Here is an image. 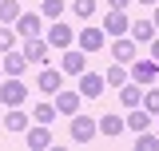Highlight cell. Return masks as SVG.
Instances as JSON below:
<instances>
[{
    "label": "cell",
    "instance_id": "obj_1",
    "mask_svg": "<svg viewBox=\"0 0 159 151\" xmlns=\"http://www.w3.org/2000/svg\"><path fill=\"white\" fill-rule=\"evenodd\" d=\"M68 135H72L76 143H92V139L99 135V127H96V119H92V115L76 112V115H72V123H68Z\"/></svg>",
    "mask_w": 159,
    "mask_h": 151
},
{
    "label": "cell",
    "instance_id": "obj_2",
    "mask_svg": "<svg viewBox=\"0 0 159 151\" xmlns=\"http://www.w3.org/2000/svg\"><path fill=\"white\" fill-rule=\"evenodd\" d=\"M0 99H4V108H20V103L28 99V88L20 84V76H8V80L0 84Z\"/></svg>",
    "mask_w": 159,
    "mask_h": 151
},
{
    "label": "cell",
    "instance_id": "obj_3",
    "mask_svg": "<svg viewBox=\"0 0 159 151\" xmlns=\"http://www.w3.org/2000/svg\"><path fill=\"white\" fill-rule=\"evenodd\" d=\"M155 76H159V64H155L151 56H143V60L135 56V60H131V72H127V80H135V84H151Z\"/></svg>",
    "mask_w": 159,
    "mask_h": 151
},
{
    "label": "cell",
    "instance_id": "obj_4",
    "mask_svg": "<svg viewBox=\"0 0 159 151\" xmlns=\"http://www.w3.org/2000/svg\"><path fill=\"white\" fill-rule=\"evenodd\" d=\"M44 40H48V48H72V40H76V32H72V24H48V32H44Z\"/></svg>",
    "mask_w": 159,
    "mask_h": 151
},
{
    "label": "cell",
    "instance_id": "obj_5",
    "mask_svg": "<svg viewBox=\"0 0 159 151\" xmlns=\"http://www.w3.org/2000/svg\"><path fill=\"white\" fill-rule=\"evenodd\" d=\"M127 28H131V20L123 16V8H107V16H103V32L116 40V36H127Z\"/></svg>",
    "mask_w": 159,
    "mask_h": 151
},
{
    "label": "cell",
    "instance_id": "obj_6",
    "mask_svg": "<svg viewBox=\"0 0 159 151\" xmlns=\"http://www.w3.org/2000/svg\"><path fill=\"white\" fill-rule=\"evenodd\" d=\"M103 88H107V84H103V76L88 72V68L80 72V95H84V99H96V95H103Z\"/></svg>",
    "mask_w": 159,
    "mask_h": 151
},
{
    "label": "cell",
    "instance_id": "obj_7",
    "mask_svg": "<svg viewBox=\"0 0 159 151\" xmlns=\"http://www.w3.org/2000/svg\"><path fill=\"white\" fill-rule=\"evenodd\" d=\"M24 139H28V147L40 151V147H52V123H28V131H24Z\"/></svg>",
    "mask_w": 159,
    "mask_h": 151
},
{
    "label": "cell",
    "instance_id": "obj_8",
    "mask_svg": "<svg viewBox=\"0 0 159 151\" xmlns=\"http://www.w3.org/2000/svg\"><path fill=\"white\" fill-rule=\"evenodd\" d=\"M16 32L24 40L40 36V32H44V16H36V12H20V16H16Z\"/></svg>",
    "mask_w": 159,
    "mask_h": 151
},
{
    "label": "cell",
    "instance_id": "obj_9",
    "mask_svg": "<svg viewBox=\"0 0 159 151\" xmlns=\"http://www.w3.org/2000/svg\"><path fill=\"white\" fill-rule=\"evenodd\" d=\"M20 52H24L28 64H44V60H48V40H44V36H32V40H24Z\"/></svg>",
    "mask_w": 159,
    "mask_h": 151
},
{
    "label": "cell",
    "instance_id": "obj_10",
    "mask_svg": "<svg viewBox=\"0 0 159 151\" xmlns=\"http://www.w3.org/2000/svg\"><path fill=\"white\" fill-rule=\"evenodd\" d=\"M111 60L116 64H131L135 60V40L131 36H116L111 40Z\"/></svg>",
    "mask_w": 159,
    "mask_h": 151
},
{
    "label": "cell",
    "instance_id": "obj_11",
    "mask_svg": "<svg viewBox=\"0 0 159 151\" xmlns=\"http://www.w3.org/2000/svg\"><path fill=\"white\" fill-rule=\"evenodd\" d=\"M103 44H107V32L103 28H80V48L84 52H99Z\"/></svg>",
    "mask_w": 159,
    "mask_h": 151
},
{
    "label": "cell",
    "instance_id": "obj_12",
    "mask_svg": "<svg viewBox=\"0 0 159 151\" xmlns=\"http://www.w3.org/2000/svg\"><path fill=\"white\" fill-rule=\"evenodd\" d=\"M151 119H155V115L151 112H143V108H127V115H123V123H127V131H147V127H151Z\"/></svg>",
    "mask_w": 159,
    "mask_h": 151
},
{
    "label": "cell",
    "instance_id": "obj_13",
    "mask_svg": "<svg viewBox=\"0 0 159 151\" xmlns=\"http://www.w3.org/2000/svg\"><path fill=\"white\" fill-rule=\"evenodd\" d=\"M96 127H99V135H107V139H116V135L127 131L123 115H111V112H107V115H99V119H96Z\"/></svg>",
    "mask_w": 159,
    "mask_h": 151
},
{
    "label": "cell",
    "instance_id": "obj_14",
    "mask_svg": "<svg viewBox=\"0 0 159 151\" xmlns=\"http://www.w3.org/2000/svg\"><path fill=\"white\" fill-rule=\"evenodd\" d=\"M0 68H4V76H24V72H28V60H24V52L8 48L4 60H0Z\"/></svg>",
    "mask_w": 159,
    "mask_h": 151
},
{
    "label": "cell",
    "instance_id": "obj_15",
    "mask_svg": "<svg viewBox=\"0 0 159 151\" xmlns=\"http://www.w3.org/2000/svg\"><path fill=\"white\" fill-rule=\"evenodd\" d=\"M0 123H4V127H8L12 135H20V131H28V123H32V115H28V112H20V108H8V115H4Z\"/></svg>",
    "mask_w": 159,
    "mask_h": 151
},
{
    "label": "cell",
    "instance_id": "obj_16",
    "mask_svg": "<svg viewBox=\"0 0 159 151\" xmlns=\"http://www.w3.org/2000/svg\"><path fill=\"white\" fill-rule=\"evenodd\" d=\"M60 84H64V72H56V68H44V72H40V80H36V88H40L44 95H56Z\"/></svg>",
    "mask_w": 159,
    "mask_h": 151
},
{
    "label": "cell",
    "instance_id": "obj_17",
    "mask_svg": "<svg viewBox=\"0 0 159 151\" xmlns=\"http://www.w3.org/2000/svg\"><path fill=\"white\" fill-rule=\"evenodd\" d=\"M56 112L60 115H76L80 112V92H64V88H60L56 92Z\"/></svg>",
    "mask_w": 159,
    "mask_h": 151
},
{
    "label": "cell",
    "instance_id": "obj_18",
    "mask_svg": "<svg viewBox=\"0 0 159 151\" xmlns=\"http://www.w3.org/2000/svg\"><path fill=\"white\" fill-rule=\"evenodd\" d=\"M119 99H123V108H139V99H143V88H139L135 80H127V84H119Z\"/></svg>",
    "mask_w": 159,
    "mask_h": 151
},
{
    "label": "cell",
    "instance_id": "obj_19",
    "mask_svg": "<svg viewBox=\"0 0 159 151\" xmlns=\"http://www.w3.org/2000/svg\"><path fill=\"white\" fill-rule=\"evenodd\" d=\"M127 32H131V40H135V44H151V40H155V24H151V20H139V24H131V28H127Z\"/></svg>",
    "mask_w": 159,
    "mask_h": 151
},
{
    "label": "cell",
    "instance_id": "obj_20",
    "mask_svg": "<svg viewBox=\"0 0 159 151\" xmlns=\"http://www.w3.org/2000/svg\"><path fill=\"white\" fill-rule=\"evenodd\" d=\"M88 68V60L80 56V52H64V64H60V72H68V76H80Z\"/></svg>",
    "mask_w": 159,
    "mask_h": 151
},
{
    "label": "cell",
    "instance_id": "obj_21",
    "mask_svg": "<svg viewBox=\"0 0 159 151\" xmlns=\"http://www.w3.org/2000/svg\"><path fill=\"white\" fill-rule=\"evenodd\" d=\"M103 84H111V88H119V84H127V64H111V68L103 72Z\"/></svg>",
    "mask_w": 159,
    "mask_h": 151
},
{
    "label": "cell",
    "instance_id": "obj_22",
    "mask_svg": "<svg viewBox=\"0 0 159 151\" xmlns=\"http://www.w3.org/2000/svg\"><path fill=\"white\" fill-rule=\"evenodd\" d=\"M20 16V0H0V24H16Z\"/></svg>",
    "mask_w": 159,
    "mask_h": 151
},
{
    "label": "cell",
    "instance_id": "obj_23",
    "mask_svg": "<svg viewBox=\"0 0 159 151\" xmlns=\"http://www.w3.org/2000/svg\"><path fill=\"white\" fill-rule=\"evenodd\" d=\"M40 16L44 20H60L64 16V0H44V4H40Z\"/></svg>",
    "mask_w": 159,
    "mask_h": 151
},
{
    "label": "cell",
    "instance_id": "obj_24",
    "mask_svg": "<svg viewBox=\"0 0 159 151\" xmlns=\"http://www.w3.org/2000/svg\"><path fill=\"white\" fill-rule=\"evenodd\" d=\"M139 108H143V112H151V115H159V88H147L143 99H139Z\"/></svg>",
    "mask_w": 159,
    "mask_h": 151
},
{
    "label": "cell",
    "instance_id": "obj_25",
    "mask_svg": "<svg viewBox=\"0 0 159 151\" xmlns=\"http://www.w3.org/2000/svg\"><path fill=\"white\" fill-rule=\"evenodd\" d=\"M56 103H40V108H36V112H32V119H36V123H52V119H56Z\"/></svg>",
    "mask_w": 159,
    "mask_h": 151
},
{
    "label": "cell",
    "instance_id": "obj_26",
    "mask_svg": "<svg viewBox=\"0 0 159 151\" xmlns=\"http://www.w3.org/2000/svg\"><path fill=\"white\" fill-rule=\"evenodd\" d=\"M135 151H159V135H151V131H139Z\"/></svg>",
    "mask_w": 159,
    "mask_h": 151
},
{
    "label": "cell",
    "instance_id": "obj_27",
    "mask_svg": "<svg viewBox=\"0 0 159 151\" xmlns=\"http://www.w3.org/2000/svg\"><path fill=\"white\" fill-rule=\"evenodd\" d=\"M72 12H76L80 20H88L92 12H96V0H72Z\"/></svg>",
    "mask_w": 159,
    "mask_h": 151
},
{
    "label": "cell",
    "instance_id": "obj_28",
    "mask_svg": "<svg viewBox=\"0 0 159 151\" xmlns=\"http://www.w3.org/2000/svg\"><path fill=\"white\" fill-rule=\"evenodd\" d=\"M8 48H16V32L8 24H0V52H8Z\"/></svg>",
    "mask_w": 159,
    "mask_h": 151
},
{
    "label": "cell",
    "instance_id": "obj_29",
    "mask_svg": "<svg viewBox=\"0 0 159 151\" xmlns=\"http://www.w3.org/2000/svg\"><path fill=\"white\" fill-rule=\"evenodd\" d=\"M147 48H151V60H155V64H159V36L151 40V44H147Z\"/></svg>",
    "mask_w": 159,
    "mask_h": 151
},
{
    "label": "cell",
    "instance_id": "obj_30",
    "mask_svg": "<svg viewBox=\"0 0 159 151\" xmlns=\"http://www.w3.org/2000/svg\"><path fill=\"white\" fill-rule=\"evenodd\" d=\"M131 0H107V8H127Z\"/></svg>",
    "mask_w": 159,
    "mask_h": 151
},
{
    "label": "cell",
    "instance_id": "obj_31",
    "mask_svg": "<svg viewBox=\"0 0 159 151\" xmlns=\"http://www.w3.org/2000/svg\"><path fill=\"white\" fill-rule=\"evenodd\" d=\"M151 8H155V12H151V24L159 28V4H151Z\"/></svg>",
    "mask_w": 159,
    "mask_h": 151
},
{
    "label": "cell",
    "instance_id": "obj_32",
    "mask_svg": "<svg viewBox=\"0 0 159 151\" xmlns=\"http://www.w3.org/2000/svg\"><path fill=\"white\" fill-rule=\"evenodd\" d=\"M139 4H143V8H151V4H159V0H139Z\"/></svg>",
    "mask_w": 159,
    "mask_h": 151
},
{
    "label": "cell",
    "instance_id": "obj_33",
    "mask_svg": "<svg viewBox=\"0 0 159 151\" xmlns=\"http://www.w3.org/2000/svg\"><path fill=\"white\" fill-rule=\"evenodd\" d=\"M0 80H4V68H0Z\"/></svg>",
    "mask_w": 159,
    "mask_h": 151
},
{
    "label": "cell",
    "instance_id": "obj_34",
    "mask_svg": "<svg viewBox=\"0 0 159 151\" xmlns=\"http://www.w3.org/2000/svg\"><path fill=\"white\" fill-rule=\"evenodd\" d=\"M20 4H24V0H20Z\"/></svg>",
    "mask_w": 159,
    "mask_h": 151
}]
</instances>
